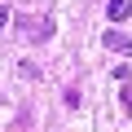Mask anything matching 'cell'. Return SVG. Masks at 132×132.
Listing matches in <instances>:
<instances>
[{
  "mask_svg": "<svg viewBox=\"0 0 132 132\" xmlns=\"http://www.w3.org/2000/svg\"><path fill=\"white\" fill-rule=\"evenodd\" d=\"M106 18L110 22H128L132 18V0H110V5H106Z\"/></svg>",
  "mask_w": 132,
  "mask_h": 132,
  "instance_id": "cell-3",
  "label": "cell"
},
{
  "mask_svg": "<svg viewBox=\"0 0 132 132\" xmlns=\"http://www.w3.org/2000/svg\"><path fill=\"white\" fill-rule=\"evenodd\" d=\"M53 18H22V35L27 40H53Z\"/></svg>",
  "mask_w": 132,
  "mask_h": 132,
  "instance_id": "cell-1",
  "label": "cell"
},
{
  "mask_svg": "<svg viewBox=\"0 0 132 132\" xmlns=\"http://www.w3.org/2000/svg\"><path fill=\"white\" fill-rule=\"evenodd\" d=\"M0 27H9V9L5 5H0Z\"/></svg>",
  "mask_w": 132,
  "mask_h": 132,
  "instance_id": "cell-4",
  "label": "cell"
},
{
  "mask_svg": "<svg viewBox=\"0 0 132 132\" xmlns=\"http://www.w3.org/2000/svg\"><path fill=\"white\" fill-rule=\"evenodd\" d=\"M101 44H106L110 53H119V57H128V53H132V40H128V35H123L119 27H110V31L101 35Z\"/></svg>",
  "mask_w": 132,
  "mask_h": 132,
  "instance_id": "cell-2",
  "label": "cell"
}]
</instances>
